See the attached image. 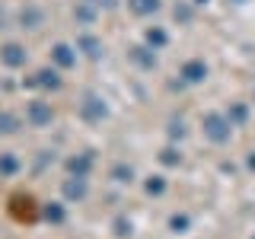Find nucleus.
Returning <instances> with one entry per match:
<instances>
[{
	"instance_id": "nucleus-1",
	"label": "nucleus",
	"mask_w": 255,
	"mask_h": 239,
	"mask_svg": "<svg viewBox=\"0 0 255 239\" xmlns=\"http://www.w3.org/2000/svg\"><path fill=\"white\" fill-rule=\"evenodd\" d=\"M201 124H204L207 140H214V143H227L230 134H233V124H230V118L220 115V112H207V115L201 118Z\"/></svg>"
},
{
	"instance_id": "nucleus-2",
	"label": "nucleus",
	"mask_w": 255,
	"mask_h": 239,
	"mask_svg": "<svg viewBox=\"0 0 255 239\" xmlns=\"http://www.w3.org/2000/svg\"><path fill=\"white\" fill-rule=\"evenodd\" d=\"M26 121L32 124V127H48L54 121V112H51V106L48 102H29V109H26Z\"/></svg>"
},
{
	"instance_id": "nucleus-3",
	"label": "nucleus",
	"mask_w": 255,
	"mask_h": 239,
	"mask_svg": "<svg viewBox=\"0 0 255 239\" xmlns=\"http://www.w3.org/2000/svg\"><path fill=\"white\" fill-rule=\"evenodd\" d=\"M80 115L86 118V121H102V118L109 115V109H106V102L99 99V96H86L83 102H80Z\"/></svg>"
},
{
	"instance_id": "nucleus-4",
	"label": "nucleus",
	"mask_w": 255,
	"mask_h": 239,
	"mask_svg": "<svg viewBox=\"0 0 255 239\" xmlns=\"http://www.w3.org/2000/svg\"><path fill=\"white\" fill-rule=\"evenodd\" d=\"M0 61L6 64V67H22V64L29 61L26 48H22L19 42H6L3 48H0Z\"/></svg>"
},
{
	"instance_id": "nucleus-5",
	"label": "nucleus",
	"mask_w": 255,
	"mask_h": 239,
	"mask_svg": "<svg viewBox=\"0 0 255 239\" xmlns=\"http://www.w3.org/2000/svg\"><path fill=\"white\" fill-rule=\"evenodd\" d=\"M51 61L58 64V67L70 70V67L77 64V51H74L70 45H64V42H61V45H54V48H51Z\"/></svg>"
},
{
	"instance_id": "nucleus-6",
	"label": "nucleus",
	"mask_w": 255,
	"mask_h": 239,
	"mask_svg": "<svg viewBox=\"0 0 255 239\" xmlns=\"http://www.w3.org/2000/svg\"><path fill=\"white\" fill-rule=\"evenodd\" d=\"M182 80L185 83H201V80H207V64L204 61H185L182 64Z\"/></svg>"
},
{
	"instance_id": "nucleus-7",
	"label": "nucleus",
	"mask_w": 255,
	"mask_h": 239,
	"mask_svg": "<svg viewBox=\"0 0 255 239\" xmlns=\"http://www.w3.org/2000/svg\"><path fill=\"white\" fill-rule=\"evenodd\" d=\"M77 48L86 54V58H93V61L102 58V42L96 35H86V32H83V35H77Z\"/></svg>"
},
{
	"instance_id": "nucleus-8",
	"label": "nucleus",
	"mask_w": 255,
	"mask_h": 239,
	"mask_svg": "<svg viewBox=\"0 0 255 239\" xmlns=\"http://www.w3.org/2000/svg\"><path fill=\"white\" fill-rule=\"evenodd\" d=\"M90 169H93V153H80L74 159H67V172L77 175V179H86Z\"/></svg>"
},
{
	"instance_id": "nucleus-9",
	"label": "nucleus",
	"mask_w": 255,
	"mask_h": 239,
	"mask_svg": "<svg viewBox=\"0 0 255 239\" xmlns=\"http://www.w3.org/2000/svg\"><path fill=\"white\" fill-rule=\"evenodd\" d=\"M64 198H67V201H83L86 198V179L70 175V179L64 182Z\"/></svg>"
},
{
	"instance_id": "nucleus-10",
	"label": "nucleus",
	"mask_w": 255,
	"mask_h": 239,
	"mask_svg": "<svg viewBox=\"0 0 255 239\" xmlns=\"http://www.w3.org/2000/svg\"><path fill=\"white\" fill-rule=\"evenodd\" d=\"M19 22H22V29H42V22H45V13L38 10V6H22V13H19Z\"/></svg>"
},
{
	"instance_id": "nucleus-11",
	"label": "nucleus",
	"mask_w": 255,
	"mask_h": 239,
	"mask_svg": "<svg viewBox=\"0 0 255 239\" xmlns=\"http://www.w3.org/2000/svg\"><path fill=\"white\" fill-rule=\"evenodd\" d=\"M159 6H163L159 0H128V10L134 16H150V13H156Z\"/></svg>"
},
{
	"instance_id": "nucleus-12",
	"label": "nucleus",
	"mask_w": 255,
	"mask_h": 239,
	"mask_svg": "<svg viewBox=\"0 0 255 239\" xmlns=\"http://www.w3.org/2000/svg\"><path fill=\"white\" fill-rule=\"evenodd\" d=\"M35 86H45V90H58L61 86V77H58V70H51V67H42L35 74Z\"/></svg>"
},
{
	"instance_id": "nucleus-13",
	"label": "nucleus",
	"mask_w": 255,
	"mask_h": 239,
	"mask_svg": "<svg viewBox=\"0 0 255 239\" xmlns=\"http://www.w3.org/2000/svg\"><path fill=\"white\" fill-rule=\"evenodd\" d=\"M16 131H19V118L13 112L0 109V134H16Z\"/></svg>"
},
{
	"instance_id": "nucleus-14",
	"label": "nucleus",
	"mask_w": 255,
	"mask_h": 239,
	"mask_svg": "<svg viewBox=\"0 0 255 239\" xmlns=\"http://www.w3.org/2000/svg\"><path fill=\"white\" fill-rule=\"evenodd\" d=\"M131 58L140 64V67H156V54L150 48H131Z\"/></svg>"
},
{
	"instance_id": "nucleus-15",
	"label": "nucleus",
	"mask_w": 255,
	"mask_h": 239,
	"mask_svg": "<svg viewBox=\"0 0 255 239\" xmlns=\"http://www.w3.org/2000/svg\"><path fill=\"white\" fill-rule=\"evenodd\" d=\"M112 179L122 182V185H131V182H134V169L125 166V163H118V166H112Z\"/></svg>"
},
{
	"instance_id": "nucleus-16",
	"label": "nucleus",
	"mask_w": 255,
	"mask_h": 239,
	"mask_svg": "<svg viewBox=\"0 0 255 239\" xmlns=\"http://www.w3.org/2000/svg\"><path fill=\"white\" fill-rule=\"evenodd\" d=\"M227 118H230V124H243L246 121V118H249V109H246L243 106V102H236V106H230V112H227Z\"/></svg>"
},
{
	"instance_id": "nucleus-17",
	"label": "nucleus",
	"mask_w": 255,
	"mask_h": 239,
	"mask_svg": "<svg viewBox=\"0 0 255 239\" xmlns=\"http://www.w3.org/2000/svg\"><path fill=\"white\" fill-rule=\"evenodd\" d=\"M16 169H19V159L13 153H0V175H13Z\"/></svg>"
},
{
	"instance_id": "nucleus-18",
	"label": "nucleus",
	"mask_w": 255,
	"mask_h": 239,
	"mask_svg": "<svg viewBox=\"0 0 255 239\" xmlns=\"http://www.w3.org/2000/svg\"><path fill=\"white\" fill-rule=\"evenodd\" d=\"M74 16H77L80 22H93V19H96V6L90 3V0H83V3L74 10Z\"/></svg>"
},
{
	"instance_id": "nucleus-19",
	"label": "nucleus",
	"mask_w": 255,
	"mask_h": 239,
	"mask_svg": "<svg viewBox=\"0 0 255 239\" xmlns=\"http://www.w3.org/2000/svg\"><path fill=\"white\" fill-rule=\"evenodd\" d=\"M166 42H169V35H166L163 29H147V45L150 48H163Z\"/></svg>"
},
{
	"instance_id": "nucleus-20",
	"label": "nucleus",
	"mask_w": 255,
	"mask_h": 239,
	"mask_svg": "<svg viewBox=\"0 0 255 239\" xmlns=\"http://www.w3.org/2000/svg\"><path fill=\"white\" fill-rule=\"evenodd\" d=\"M163 191H166V179H163V175L147 179V195H163Z\"/></svg>"
},
{
	"instance_id": "nucleus-21",
	"label": "nucleus",
	"mask_w": 255,
	"mask_h": 239,
	"mask_svg": "<svg viewBox=\"0 0 255 239\" xmlns=\"http://www.w3.org/2000/svg\"><path fill=\"white\" fill-rule=\"evenodd\" d=\"M159 159H163V163H166V166H179V163H182V153H175V150H172V147H166V150H163V153H159Z\"/></svg>"
},
{
	"instance_id": "nucleus-22",
	"label": "nucleus",
	"mask_w": 255,
	"mask_h": 239,
	"mask_svg": "<svg viewBox=\"0 0 255 239\" xmlns=\"http://www.w3.org/2000/svg\"><path fill=\"white\" fill-rule=\"evenodd\" d=\"M169 227H172V233H185V230H188V217H185V214H175V217L169 220Z\"/></svg>"
},
{
	"instance_id": "nucleus-23",
	"label": "nucleus",
	"mask_w": 255,
	"mask_h": 239,
	"mask_svg": "<svg viewBox=\"0 0 255 239\" xmlns=\"http://www.w3.org/2000/svg\"><path fill=\"white\" fill-rule=\"evenodd\" d=\"M45 217L54 220V223H61V220H64V207H61V204H48V207H45Z\"/></svg>"
},
{
	"instance_id": "nucleus-24",
	"label": "nucleus",
	"mask_w": 255,
	"mask_h": 239,
	"mask_svg": "<svg viewBox=\"0 0 255 239\" xmlns=\"http://www.w3.org/2000/svg\"><path fill=\"white\" fill-rule=\"evenodd\" d=\"M169 137H179V140L185 137V121H182V118H179V121H172V124H169Z\"/></svg>"
},
{
	"instance_id": "nucleus-25",
	"label": "nucleus",
	"mask_w": 255,
	"mask_h": 239,
	"mask_svg": "<svg viewBox=\"0 0 255 239\" xmlns=\"http://www.w3.org/2000/svg\"><path fill=\"white\" fill-rule=\"evenodd\" d=\"M115 233L118 236H131V223H128V220H115Z\"/></svg>"
},
{
	"instance_id": "nucleus-26",
	"label": "nucleus",
	"mask_w": 255,
	"mask_h": 239,
	"mask_svg": "<svg viewBox=\"0 0 255 239\" xmlns=\"http://www.w3.org/2000/svg\"><path fill=\"white\" fill-rule=\"evenodd\" d=\"M175 19L188 22V19H191V10H188V6H175Z\"/></svg>"
},
{
	"instance_id": "nucleus-27",
	"label": "nucleus",
	"mask_w": 255,
	"mask_h": 239,
	"mask_svg": "<svg viewBox=\"0 0 255 239\" xmlns=\"http://www.w3.org/2000/svg\"><path fill=\"white\" fill-rule=\"evenodd\" d=\"M90 3L96 6V10H112V6H115V0H90Z\"/></svg>"
},
{
	"instance_id": "nucleus-28",
	"label": "nucleus",
	"mask_w": 255,
	"mask_h": 239,
	"mask_svg": "<svg viewBox=\"0 0 255 239\" xmlns=\"http://www.w3.org/2000/svg\"><path fill=\"white\" fill-rule=\"evenodd\" d=\"M249 169L255 172V153H249Z\"/></svg>"
},
{
	"instance_id": "nucleus-29",
	"label": "nucleus",
	"mask_w": 255,
	"mask_h": 239,
	"mask_svg": "<svg viewBox=\"0 0 255 239\" xmlns=\"http://www.w3.org/2000/svg\"><path fill=\"white\" fill-rule=\"evenodd\" d=\"M195 3H207V0H195Z\"/></svg>"
}]
</instances>
